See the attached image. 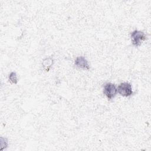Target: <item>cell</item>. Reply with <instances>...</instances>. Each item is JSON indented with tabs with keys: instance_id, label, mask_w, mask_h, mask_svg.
Segmentation results:
<instances>
[{
	"instance_id": "cell-1",
	"label": "cell",
	"mask_w": 151,
	"mask_h": 151,
	"mask_svg": "<svg viewBox=\"0 0 151 151\" xmlns=\"http://www.w3.org/2000/svg\"><path fill=\"white\" fill-rule=\"evenodd\" d=\"M131 40L132 44L135 47H139L142 44V42L147 39L146 34L140 31L137 29L134 30L130 34Z\"/></svg>"
},
{
	"instance_id": "cell-5",
	"label": "cell",
	"mask_w": 151,
	"mask_h": 151,
	"mask_svg": "<svg viewBox=\"0 0 151 151\" xmlns=\"http://www.w3.org/2000/svg\"><path fill=\"white\" fill-rule=\"evenodd\" d=\"M9 81L13 83V84H17L18 83V78H17V76L15 72H11L9 75Z\"/></svg>"
},
{
	"instance_id": "cell-2",
	"label": "cell",
	"mask_w": 151,
	"mask_h": 151,
	"mask_svg": "<svg viewBox=\"0 0 151 151\" xmlns=\"http://www.w3.org/2000/svg\"><path fill=\"white\" fill-rule=\"evenodd\" d=\"M117 91L119 94L123 97H129L133 93L132 85L127 82L120 83L117 88Z\"/></svg>"
},
{
	"instance_id": "cell-4",
	"label": "cell",
	"mask_w": 151,
	"mask_h": 151,
	"mask_svg": "<svg viewBox=\"0 0 151 151\" xmlns=\"http://www.w3.org/2000/svg\"><path fill=\"white\" fill-rule=\"evenodd\" d=\"M74 65L77 67L84 70H89L90 68L88 61L83 56L77 57L75 60Z\"/></svg>"
},
{
	"instance_id": "cell-3",
	"label": "cell",
	"mask_w": 151,
	"mask_h": 151,
	"mask_svg": "<svg viewBox=\"0 0 151 151\" xmlns=\"http://www.w3.org/2000/svg\"><path fill=\"white\" fill-rule=\"evenodd\" d=\"M117 91L115 85L111 83H107L104 84L103 88V93L108 100H111L116 95Z\"/></svg>"
}]
</instances>
